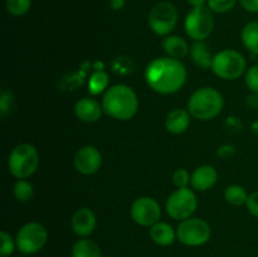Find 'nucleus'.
<instances>
[{"label": "nucleus", "mask_w": 258, "mask_h": 257, "mask_svg": "<svg viewBox=\"0 0 258 257\" xmlns=\"http://www.w3.org/2000/svg\"><path fill=\"white\" fill-rule=\"evenodd\" d=\"M149 87L160 95H173L181 90L186 81L185 66L180 59L159 57L149 62L145 70Z\"/></svg>", "instance_id": "1"}, {"label": "nucleus", "mask_w": 258, "mask_h": 257, "mask_svg": "<svg viewBox=\"0 0 258 257\" xmlns=\"http://www.w3.org/2000/svg\"><path fill=\"white\" fill-rule=\"evenodd\" d=\"M103 112L118 121L131 120L139 111V98L127 85L118 83L107 88L102 97Z\"/></svg>", "instance_id": "2"}, {"label": "nucleus", "mask_w": 258, "mask_h": 257, "mask_svg": "<svg viewBox=\"0 0 258 257\" xmlns=\"http://www.w3.org/2000/svg\"><path fill=\"white\" fill-rule=\"evenodd\" d=\"M223 106V96L213 87L198 88L188 100V111L191 117L202 121L216 118L222 112Z\"/></svg>", "instance_id": "3"}, {"label": "nucleus", "mask_w": 258, "mask_h": 257, "mask_svg": "<svg viewBox=\"0 0 258 257\" xmlns=\"http://www.w3.org/2000/svg\"><path fill=\"white\" fill-rule=\"evenodd\" d=\"M39 166V153L32 144H19L10 153L8 168L17 179H27L37 171Z\"/></svg>", "instance_id": "4"}, {"label": "nucleus", "mask_w": 258, "mask_h": 257, "mask_svg": "<svg viewBox=\"0 0 258 257\" xmlns=\"http://www.w3.org/2000/svg\"><path fill=\"white\" fill-rule=\"evenodd\" d=\"M212 71L217 77L226 81L237 80L247 71V62L238 50L224 49L214 54Z\"/></svg>", "instance_id": "5"}, {"label": "nucleus", "mask_w": 258, "mask_h": 257, "mask_svg": "<svg viewBox=\"0 0 258 257\" xmlns=\"http://www.w3.org/2000/svg\"><path fill=\"white\" fill-rule=\"evenodd\" d=\"M198 199H197L194 189L176 188L168 197L165 203V209L168 216L175 221H184L190 218L197 211Z\"/></svg>", "instance_id": "6"}, {"label": "nucleus", "mask_w": 258, "mask_h": 257, "mask_svg": "<svg viewBox=\"0 0 258 257\" xmlns=\"http://www.w3.org/2000/svg\"><path fill=\"white\" fill-rule=\"evenodd\" d=\"M212 228L208 222L202 218L190 217L179 223L176 229V239L188 247H199L211 239Z\"/></svg>", "instance_id": "7"}, {"label": "nucleus", "mask_w": 258, "mask_h": 257, "mask_svg": "<svg viewBox=\"0 0 258 257\" xmlns=\"http://www.w3.org/2000/svg\"><path fill=\"white\" fill-rule=\"evenodd\" d=\"M214 28V19L212 10L208 7L193 8L186 14L184 20V29L186 35L194 40L201 42L206 40L212 34Z\"/></svg>", "instance_id": "8"}, {"label": "nucleus", "mask_w": 258, "mask_h": 257, "mask_svg": "<svg viewBox=\"0 0 258 257\" xmlns=\"http://www.w3.org/2000/svg\"><path fill=\"white\" fill-rule=\"evenodd\" d=\"M178 10L170 2H160L149 13V27L159 37L170 35L178 24Z\"/></svg>", "instance_id": "9"}, {"label": "nucleus", "mask_w": 258, "mask_h": 257, "mask_svg": "<svg viewBox=\"0 0 258 257\" xmlns=\"http://www.w3.org/2000/svg\"><path fill=\"white\" fill-rule=\"evenodd\" d=\"M48 241V231L39 222L25 223L18 231L15 242L17 248L24 254H34L45 246Z\"/></svg>", "instance_id": "10"}, {"label": "nucleus", "mask_w": 258, "mask_h": 257, "mask_svg": "<svg viewBox=\"0 0 258 257\" xmlns=\"http://www.w3.org/2000/svg\"><path fill=\"white\" fill-rule=\"evenodd\" d=\"M130 216L133 221L139 226L151 227L160 222V204L151 197H140V198L135 199L131 206Z\"/></svg>", "instance_id": "11"}, {"label": "nucleus", "mask_w": 258, "mask_h": 257, "mask_svg": "<svg viewBox=\"0 0 258 257\" xmlns=\"http://www.w3.org/2000/svg\"><path fill=\"white\" fill-rule=\"evenodd\" d=\"M102 165V155L100 150L92 145H86L78 149L75 155V166L83 175H92L97 173Z\"/></svg>", "instance_id": "12"}, {"label": "nucleus", "mask_w": 258, "mask_h": 257, "mask_svg": "<svg viewBox=\"0 0 258 257\" xmlns=\"http://www.w3.org/2000/svg\"><path fill=\"white\" fill-rule=\"evenodd\" d=\"M97 224V218L90 208H80L73 213L71 219V227L73 232L81 238H86L93 233Z\"/></svg>", "instance_id": "13"}, {"label": "nucleus", "mask_w": 258, "mask_h": 257, "mask_svg": "<svg viewBox=\"0 0 258 257\" xmlns=\"http://www.w3.org/2000/svg\"><path fill=\"white\" fill-rule=\"evenodd\" d=\"M218 180V171L212 165H201L194 169L190 176V185L197 191H207Z\"/></svg>", "instance_id": "14"}, {"label": "nucleus", "mask_w": 258, "mask_h": 257, "mask_svg": "<svg viewBox=\"0 0 258 257\" xmlns=\"http://www.w3.org/2000/svg\"><path fill=\"white\" fill-rule=\"evenodd\" d=\"M102 105H100L95 98L91 97L81 98L75 106V113L78 120L87 123L97 122L102 116Z\"/></svg>", "instance_id": "15"}, {"label": "nucleus", "mask_w": 258, "mask_h": 257, "mask_svg": "<svg viewBox=\"0 0 258 257\" xmlns=\"http://www.w3.org/2000/svg\"><path fill=\"white\" fill-rule=\"evenodd\" d=\"M191 115L184 108H174L166 115L165 127L173 135H180L185 133L190 125Z\"/></svg>", "instance_id": "16"}, {"label": "nucleus", "mask_w": 258, "mask_h": 257, "mask_svg": "<svg viewBox=\"0 0 258 257\" xmlns=\"http://www.w3.org/2000/svg\"><path fill=\"white\" fill-rule=\"evenodd\" d=\"M161 47L164 48L168 57L175 58V59H181L190 52V47L188 45V43L179 35L170 34L164 37Z\"/></svg>", "instance_id": "17"}, {"label": "nucleus", "mask_w": 258, "mask_h": 257, "mask_svg": "<svg viewBox=\"0 0 258 257\" xmlns=\"http://www.w3.org/2000/svg\"><path fill=\"white\" fill-rule=\"evenodd\" d=\"M150 237L159 246H170L176 239V231L166 222H158L150 227Z\"/></svg>", "instance_id": "18"}, {"label": "nucleus", "mask_w": 258, "mask_h": 257, "mask_svg": "<svg viewBox=\"0 0 258 257\" xmlns=\"http://www.w3.org/2000/svg\"><path fill=\"white\" fill-rule=\"evenodd\" d=\"M190 54L191 59L196 63L198 67L204 68V70H208L212 68V62H213V57L212 55L211 49H209V45L207 44L206 40H201V42H196L190 47Z\"/></svg>", "instance_id": "19"}, {"label": "nucleus", "mask_w": 258, "mask_h": 257, "mask_svg": "<svg viewBox=\"0 0 258 257\" xmlns=\"http://www.w3.org/2000/svg\"><path fill=\"white\" fill-rule=\"evenodd\" d=\"M72 257H103V253L95 241L86 237L73 244Z\"/></svg>", "instance_id": "20"}, {"label": "nucleus", "mask_w": 258, "mask_h": 257, "mask_svg": "<svg viewBox=\"0 0 258 257\" xmlns=\"http://www.w3.org/2000/svg\"><path fill=\"white\" fill-rule=\"evenodd\" d=\"M242 44L249 53L258 55V22L247 23L241 32Z\"/></svg>", "instance_id": "21"}, {"label": "nucleus", "mask_w": 258, "mask_h": 257, "mask_svg": "<svg viewBox=\"0 0 258 257\" xmlns=\"http://www.w3.org/2000/svg\"><path fill=\"white\" fill-rule=\"evenodd\" d=\"M108 75L103 71H96L91 75L88 80V92L91 96H98L101 93H105L108 88Z\"/></svg>", "instance_id": "22"}, {"label": "nucleus", "mask_w": 258, "mask_h": 257, "mask_svg": "<svg viewBox=\"0 0 258 257\" xmlns=\"http://www.w3.org/2000/svg\"><path fill=\"white\" fill-rule=\"evenodd\" d=\"M249 194H247L246 189L241 185H237V184H232L228 185L224 190V198L232 206H243L247 203V199H248Z\"/></svg>", "instance_id": "23"}, {"label": "nucleus", "mask_w": 258, "mask_h": 257, "mask_svg": "<svg viewBox=\"0 0 258 257\" xmlns=\"http://www.w3.org/2000/svg\"><path fill=\"white\" fill-rule=\"evenodd\" d=\"M14 197L19 202H29L34 196V189H33L32 183L27 179H18L17 183L14 184Z\"/></svg>", "instance_id": "24"}, {"label": "nucleus", "mask_w": 258, "mask_h": 257, "mask_svg": "<svg viewBox=\"0 0 258 257\" xmlns=\"http://www.w3.org/2000/svg\"><path fill=\"white\" fill-rule=\"evenodd\" d=\"M5 8L9 14L14 17H23L32 8V0H7Z\"/></svg>", "instance_id": "25"}, {"label": "nucleus", "mask_w": 258, "mask_h": 257, "mask_svg": "<svg viewBox=\"0 0 258 257\" xmlns=\"http://www.w3.org/2000/svg\"><path fill=\"white\" fill-rule=\"evenodd\" d=\"M237 3L238 0H207V7L213 13L223 14V13L231 12L236 7Z\"/></svg>", "instance_id": "26"}, {"label": "nucleus", "mask_w": 258, "mask_h": 257, "mask_svg": "<svg viewBox=\"0 0 258 257\" xmlns=\"http://www.w3.org/2000/svg\"><path fill=\"white\" fill-rule=\"evenodd\" d=\"M0 241H2V244H0V256L8 257L13 254L15 247H17L15 239H13V237L8 232L2 231L0 232Z\"/></svg>", "instance_id": "27"}, {"label": "nucleus", "mask_w": 258, "mask_h": 257, "mask_svg": "<svg viewBox=\"0 0 258 257\" xmlns=\"http://www.w3.org/2000/svg\"><path fill=\"white\" fill-rule=\"evenodd\" d=\"M14 105V95L9 90H3L0 93V113L4 117L10 112Z\"/></svg>", "instance_id": "28"}, {"label": "nucleus", "mask_w": 258, "mask_h": 257, "mask_svg": "<svg viewBox=\"0 0 258 257\" xmlns=\"http://www.w3.org/2000/svg\"><path fill=\"white\" fill-rule=\"evenodd\" d=\"M190 174L186 169H176L173 174V183L176 188H186L190 184Z\"/></svg>", "instance_id": "29"}, {"label": "nucleus", "mask_w": 258, "mask_h": 257, "mask_svg": "<svg viewBox=\"0 0 258 257\" xmlns=\"http://www.w3.org/2000/svg\"><path fill=\"white\" fill-rule=\"evenodd\" d=\"M244 80L248 90L253 93H258V65L252 66L246 71Z\"/></svg>", "instance_id": "30"}, {"label": "nucleus", "mask_w": 258, "mask_h": 257, "mask_svg": "<svg viewBox=\"0 0 258 257\" xmlns=\"http://www.w3.org/2000/svg\"><path fill=\"white\" fill-rule=\"evenodd\" d=\"M246 207L248 209L249 214H252V216L258 218V191H253V193L249 194Z\"/></svg>", "instance_id": "31"}, {"label": "nucleus", "mask_w": 258, "mask_h": 257, "mask_svg": "<svg viewBox=\"0 0 258 257\" xmlns=\"http://www.w3.org/2000/svg\"><path fill=\"white\" fill-rule=\"evenodd\" d=\"M238 3L246 12L252 14L258 13V0H238Z\"/></svg>", "instance_id": "32"}, {"label": "nucleus", "mask_w": 258, "mask_h": 257, "mask_svg": "<svg viewBox=\"0 0 258 257\" xmlns=\"http://www.w3.org/2000/svg\"><path fill=\"white\" fill-rule=\"evenodd\" d=\"M234 153V146L233 145H222L221 148L218 149V155L222 156V158H228L232 154Z\"/></svg>", "instance_id": "33"}, {"label": "nucleus", "mask_w": 258, "mask_h": 257, "mask_svg": "<svg viewBox=\"0 0 258 257\" xmlns=\"http://www.w3.org/2000/svg\"><path fill=\"white\" fill-rule=\"evenodd\" d=\"M246 102H247V105H248V107L257 108L258 107V93L252 92L251 95L247 96Z\"/></svg>", "instance_id": "34"}, {"label": "nucleus", "mask_w": 258, "mask_h": 257, "mask_svg": "<svg viewBox=\"0 0 258 257\" xmlns=\"http://www.w3.org/2000/svg\"><path fill=\"white\" fill-rule=\"evenodd\" d=\"M126 0H110V7L113 10H120L125 7Z\"/></svg>", "instance_id": "35"}, {"label": "nucleus", "mask_w": 258, "mask_h": 257, "mask_svg": "<svg viewBox=\"0 0 258 257\" xmlns=\"http://www.w3.org/2000/svg\"><path fill=\"white\" fill-rule=\"evenodd\" d=\"M189 5H191L193 8H198V7H204L207 4V0H186Z\"/></svg>", "instance_id": "36"}, {"label": "nucleus", "mask_w": 258, "mask_h": 257, "mask_svg": "<svg viewBox=\"0 0 258 257\" xmlns=\"http://www.w3.org/2000/svg\"><path fill=\"white\" fill-rule=\"evenodd\" d=\"M251 130H252V133H254L256 135H258V118L251 123Z\"/></svg>", "instance_id": "37"}]
</instances>
